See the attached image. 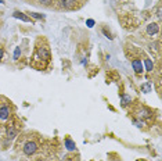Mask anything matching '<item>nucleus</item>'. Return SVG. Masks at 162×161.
Masks as SVG:
<instances>
[{
    "label": "nucleus",
    "mask_w": 162,
    "mask_h": 161,
    "mask_svg": "<svg viewBox=\"0 0 162 161\" xmlns=\"http://www.w3.org/2000/svg\"><path fill=\"white\" fill-rule=\"evenodd\" d=\"M24 154L25 156H32V154H35L36 153V150H38V144H36V142H33V140H29L27 142V143L24 144Z\"/></svg>",
    "instance_id": "nucleus-1"
},
{
    "label": "nucleus",
    "mask_w": 162,
    "mask_h": 161,
    "mask_svg": "<svg viewBox=\"0 0 162 161\" xmlns=\"http://www.w3.org/2000/svg\"><path fill=\"white\" fill-rule=\"evenodd\" d=\"M58 7L64 8V10H73L78 7V0H60Z\"/></svg>",
    "instance_id": "nucleus-2"
},
{
    "label": "nucleus",
    "mask_w": 162,
    "mask_h": 161,
    "mask_svg": "<svg viewBox=\"0 0 162 161\" xmlns=\"http://www.w3.org/2000/svg\"><path fill=\"white\" fill-rule=\"evenodd\" d=\"M145 32H147V35H150V36H154V35H157L158 32H159V27H158V24H155V22H151V24L147 25Z\"/></svg>",
    "instance_id": "nucleus-3"
},
{
    "label": "nucleus",
    "mask_w": 162,
    "mask_h": 161,
    "mask_svg": "<svg viewBox=\"0 0 162 161\" xmlns=\"http://www.w3.org/2000/svg\"><path fill=\"white\" fill-rule=\"evenodd\" d=\"M10 114H11V110H10L8 106H0V120H8Z\"/></svg>",
    "instance_id": "nucleus-4"
},
{
    "label": "nucleus",
    "mask_w": 162,
    "mask_h": 161,
    "mask_svg": "<svg viewBox=\"0 0 162 161\" xmlns=\"http://www.w3.org/2000/svg\"><path fill=\"white\" fill-rule=\"evenodd\" d=\"M132 67H133L136 74H141L143 72V63L140 59H133L132 60Z\"/></svg>",
    "instance_id": "nucleus-5"
},
{
    "label": "nucleus",
    "mask_w": 162,
    "mask_h": 161,
    "mask_svg": "<svg viewBox=\"0 0 162 161\" xmlns=\"http://www.w3.org/2000/svg\"><path fill=\"white\" fill-rule=\"evenodd\" d=\"M39 56L44 60H50V50L47 47H39Z\"/></svg>",
    "instance_id": "nucleus-6"
},
{
    "label": "nucleus",
    "mask_w": 162,
    "mask_h": 161,
    "mask_svg": "<svg viewBox=\"0 0 162 161\" xmlns=\"http://www.w3.org/2000/svg\"><path fill=\"white\" fill-rule=\"evenodd\" d=\"M6 135H7V139H14V138L18 135V129L17 128H14V127H8Z\"/></svg>",
    "instance_id": "nucleus-7"
},
{
    "label": "nucleus",
    "mask_w": 162,
    "mask_h": 161,
    "mask_svg": "<svg viewBox=\"0 0 162 161\" xmlns=\"http://www.w3.org/2000/svg\"><path fill=\"white\" fill-rule=\"evenodd\" d=\"M144 64H145V68H147L148 72H151V71L154 70V64H153V61H151L150 59H145L144 60Z\"/></svg>",
    "instance_id": "nucleus-8"
},
{
    "label": "nucleus",
    "mask_w": 162,
    "mask_h": 161,
    "mask_svg": "<svg viewBox=\"0 0 162 161\" xmlns=\"http://www.w3.org/2000/svg\"><path fill=\"white\" fill-rule=\"evenodd\" d=\"M14 17H15V18H19V20H22V21H25V22L31 21V20H29V18L27 17V15H24L22 13H19V11H15V13H14Z\"/></svg>",
    "instance_id": "nucleus-9"
},
{
    "label": "nucleus",
    "mask_w": 162,
    "mask_h": 161,
    "mask_svg": "<svg viewBox=\"0 0 162 161\" xmlns=\"http://www.w3.org/2000/svg\"><path fill=\"white\" fill-rule=\"evenodd\" d=\"M130 96H128V95H124L122 96V107H126V106L129 104V103H130Z\"/></svg>",
    "instance_id": "nucleus-10"
},
{
    "label": "nucleus",
    "mask_w": 162,
    "mask_h": 161,
    "mask_svg": "<svg viewBox=\"0 0 162 161\" xmlns=\"http://www.w3.org/2000/svg\"><path fill=\"white\" fill-rule=\"evenodd\" d=\"M65 144H67V149L68 150H73V149H75V143H72V140H71V139H67Z\"/></svg>",
    "instance_id": "nucleus-11"
},
{
    "label": "nucleus",
    "mask_w": 162,
    "mask_h": 161,
    "mask_svg": "<svg viewBox=\"0 0 162 161\" xmlns=\"http://www.w3.org/2000/svg\"><path fill=\"white\" fill-rule=\"evenodd\" d=\"M151 115V111H148V110H143V111H140V117H143V118H148Z\"/></svg>",
    "instance_id": "nucleus-12"
},
{
    "label": "nucleus",
    "mask_w": 162,
    "mask_h": 161,
    "mask_svg": "<svg viewBox=\"0 0 162 161\" xmlns=\"http://www.w3.org/2000/svg\"><path fill=\"white\" fill-rule=\"evenodd\" d=\"M39 2V4H42V6H50L51 3H53V0H38Z\"/></svg>",
    "instance_id": "nucleus-13"
},
{
    "label": "nucleus",
    "mask_w": 162,
    "mask_h": 161,
    "mask_svg": "<svg viewBox=\"0 0 162 161\" xmlns=\"http://www.w3.org/2000/svg\"><path fill=\"white\" fill-rule=\"evenodd\" d=\"M19 56H21V49H19V47H17V49H15V51H14V60H18Z\"/></svg>",
    "instance_id": "nucleus-14"
},
{
    "label": "nucleus",
    "mask_w": 162,
    "mask_h": 161,
    "mask_svg": "<svg viewBox=\"0 0 162 161\" xmlns=\"http://www.w3.org/2000/svg\"><path fill=\"white\" fill-rule=\"evenodd\" d=\"M31 15H32V17H33V18H38V20H43V15H42V14H39V13H31Z\"/></svg>",
    "instance_id": "nucleus-15"
},
{
    "label": "nucleus",
    "mask_w": 162,
    "mask_h": 161,
    "mask_svg": "<svg viewBox=\"0 0 162 161\" xmlns=\"http://www.w3.org/2000/svg\"><path fill=\"white\" fill-rule=\"evenodd\" d=\"M141 89H143V91H145V93H147V92L151 91V86H150V85H143V86H141Z\"/></svg>",
    "instance_id": "nucleus-16"
},
{
    "label": "nucleus",
    "mask_w": 162,
    "mask_h": 161,
    "mask_svg": "<svg viewBox=\"0 0 162 161\" xmlns=\"http://www.w3.org/2000/svg\"><path fill=\"white\" fill-rule=\"evenodd\" d=\"M134 124L137 125V127H141L143 125V121H139V120H134Z\"/></svg>",
    "instance_id": "nucleus-17"
},
{
    "label": "nucleus",
    "mask_w": 162,
    "mask_h": 161,
    "mask_svg": "<svg viewBox=\"0 0 162 161\" xmlns=\"http://www.w3.org/2000/svg\"><path fill=\"white\" fill-rule=\"evenodd\" d=\"M3 54H4V51H3V49H2V47H0V60L3 59Z\"/></svg>",
    "instance_id": "nucleus-18"
},
{
    "label": "nucleus",
    "mask_w": 162,
    "mask_h": 161,
    "mask_svg": "<svg viewBox=\"0 0 162 161\" xmlns=\"http://www.w3.org/2000/svg\"><path fill=\"white\" fill-rule=\"evenodd\" d=\"M87 24H89V27H93V24H94V22H93L92 20H89V21H87Z\"/></svg>",
    "instance_id": "nucleus-19"
},
{
    "label": "nucleus",
    "mask_w": 162,
    "mask_h": 161,
    "mask_svg": "<svg viewBox=\"0 0 162 161\" xmlns=\"http://www.w3.org/2000/svg\"><path fill=\"white\" fill-rule=\"evenodd\" d=\"M0 3H3V0H0Z\"/></svg>",
    "instance_id": "nucleus-20"
}]
</instances>
